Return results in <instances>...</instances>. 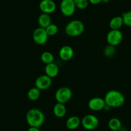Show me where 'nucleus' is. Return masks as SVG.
<instances>
[{
  "instance_id": "nucleus-10",
  "label": "nucleus",
  "mask_w": 131,
  "mask_h": 131,
  "mask_svg": "<svg viewBox=\"0 0 131 131\" xmlns=\"http://www.w3.org/2000/svg\"><path fill=\"white\" fill-rule=\"evenodd\" d=\"M52 84L51 78L48 75H42L39 76L35 81V85L40 90H45L50 88Z\"/></svg>"
},
{
  "instance_id": "nucleus-3",
  "label": "nucleus",
  "mask_w": 131,
  "mask_h": 131,
  "mask_svg": "<svg viewBox=\"0 0 131 131\" xmlns=\"http://www.w3.org/2000/svg\"><path fill=\"white\" fill-rule=\"evenodd\" d=\"M84 25L80 20H73L70 21L65 27L66 34L70 37H78L84 32Z\"/></svg>"
},
{
  "instance_id": "nucleus-13",
  "label": "nucleus",
  "mask_w": 131,
  "mask_h": 131,
  "mask_svg": "<svg viewBox=\"0 0 131 131\" xmlns=\"http://www.w3.org/2000/svg\"><path fill=\"white\" fill-rule=\"evenodd\" d=\"M59 67L57 64L54 63V62L50 64H46L45 66V73L51 79L56 77L59 74Z\"/></svg>"
},
{
  "instance_id": "nucleus-23",
  "label": "nucleus",
  "mask_w": 131,
  "mask_h": 131,
  "mask_svg": "<svg viewBox=\"0 0 131 131\" xmlns=\"http://www.w3.org/2000/svg\"><path fill=\"white\" fill-rule=\"evenodd\" d=\"M76 8L80 10H84L87 8L89 5L88 0H74Z\"/></svg>"
},
{
  "instance_id": "nucleus-9",
  "label": "nucleus",
  "mask_w": 131,
  "mask_h": 131,
  "mask_svg": "<svg viewBox=\"0 0 131 131\" xmlns=\"http://www.w3.org/2000/svg\"><path fill=\"white\" fill-rule=\"evenodd\" d=\"M106 107L104 98L100 97H94L88 102V107L93 111H99L104 109Z\"/></svg>"
},
{
  "instance_id": "nucleus-21",
  "label": "nucleus",
  "mask_w": 131,
  "mask_h": 131,
  "mask_svg": "<svg viewBox=\"0 0 131 131\" xmlns=\"http://www.w3.org/2000/svg\"><path fill=\"white\" fill-rule=\"evenodd\" d=\"M45 30H46L48 36H54L57 34L58 31H59V28L56 25L51 23L48 26H47Z\"/></svg>"
},
{
  "instance_id": "nucleus-4",
  "label": "nucleus",
  "mask_w": 131,
  "mask_h": 131,
  "mask_svg": "<svg viewBox=\"0 0 131 131\" xmlns=\"http://www.w3.org/2000/svg\"><path fill=\"white\" fill-rule=\"evenodd\" d=\"M72 91L68 87H62L57 90L55 94V100L57 102L65 104L72 98Z\"/></svg>"
},
{
  "instance_id": "nucleus-12",
  "label": "nucleus",
  "mask_w": 131,
  "mask_h": 131,
  "mask_svg": "<svg viewBox=\"0 0 131 131\" xmlns=\"http://www.w3.org/2000/svg\"><path fill=\"white\" fill-rule=\"evenodd\" d=\"M59 57L64 61H68L73 58L74 55V51L72 48L69 45H65L62 46L59 50Z\"/></svg>"
},
{
  "instance_id": "nucleus-18",
  "label": "nucleus",
  "mask_w": 131,
  "mask_h": 131,
  "mask_svg": "<svg viewBox=\"0 0 131 131\" xmlns=\"http://www.w3.org/2000/svg\"><path fill=\"white\" fill-rule=\"evenodd\" d=\"M109 128L112 131H119L122 128V122L118 118H112L109 119L108 123Z\"/></svg>"
},
{
  "instance_id": "nucleus-1",
  "label": "nucleus",
  "mask_w": 131,
  "mask_h": 131,
  "mask_svg": "<svg viewBox=\"0 0 131 131\" xmlns=\"http://www.w3.org/2000/svg\"><path fill=\"white\" fill-rule=\"evenodd\" d=\"M106 106L109 107L116 108L124 104L125 98L120 91L117 90H110L105 94L104 97Z\"/></svg>"
},
{
  "instance_id": "nucleus-17",
  "label": "nucleus",
  "mask_w": 131,
  "mask_h": 131,
  "mask_svg": "<svg viewBox=\"0 0 131 131\" xmlns=\"http://www.w3.org/2000/svg\"><path fill=\"white\" fill-rule=\"evenodd\" d=\"M123 25V21L122 16H115L109 22V27L111 30H119Z\"/></svg>"
},
{
  "instance_id": "nucleus-20",
  "label": "nucleus",
  "mask_w": 131,
  "mask_h": 131,
  "mask_svg": "<svg viewBox=\"0 0 131 131\" xmlns=\"http://www.w3.org/2000/svg\"><path fill=\"white\" fill-rule=\"evenodd\" d=\"M41 59L45 64H48L54 62V56L50 51H45L41 54Z\"/></svg>"
},
{
  "instance_id": "nucleus-25",
  "label": "nucleus",
  "mask_w": 131,
  "mask_h": 131,
  "mask_svg": "<svg viewBox=\"0 0 131 131\" xmlns=\"http://www.w3.org/2000/svg\"><path fill=\"white\" fill-rule=\"evenodd\" d=\"M88 1H89V3H90L91 4L93 5H96L100 4V3H102L103 0H88Z\"/></svg>"
},
{
  "instance_id": "nucleus-22",
  "label": "nucleus",
  "mask_w": 131,
  "mask_h": 131,
  "mask_svg": "<svg viewBox=\"0 0 131 131\" xmlns=\"http://www.w3.org/2000/svg\"><path fill=\"white\" fill-rule=\"evenodd\" d=\"M123 21V25L131 27V10L124 12L122 16Z\"/></svg>"
},
{
  "instance_id": "nucleus-7",
  "label": "nucleus",
  "mask_w": 131,
  "mask_h": 131,
  "mask_svg": "<svg viewBox=\"0 0 131 131\" xmlns=\"http://www.w3.org/2000/svg\"><path fill=\"white\" fill-rule=\"evenodd\" d=\"M123 34L119 30H111L107 35V41L109 45L116 46L122 42Z\"/></svg>"
},
{
  "instance_id": "nucleus-16",
  "label": "nucleus",
  "mask_w": 131,
  "mask_h": 131,
  "mask_svg": "<svg viewBox=\"0 0 131 131\" xmlns=\"http://www.w3.org/2000/svg\"><path fill=\"white\" fill-rule=\"evenodd\" d=\"M37 22L38 25H39V27L46 28L50 24H51V17L50 14L42 13L39 16Z\"/></svg>"
},
{
  "instance_id": "nucleus-8",
  "label": "nucleus",
  "mask_w": 131,
  "mask_h": 131,
  "mask_svg": "<svg viewBox=\"0 0 131 131\" xmlns=\"http://www.w3.org/2000/svg\"><path fill=\"white\" fill-rule=\"evenodd\" d=\"M48 37L45 28L41 27L36 28L32 34L33 40L39 45H43L46 44L48 39Z\"/></svg>"
},
{
  "instance_id": "nucleus-15",
  "label": "nucleus",
  "mask_w": 131,
  "mask_h": 131,
  "mask_svg": "<svg viewBox=\"0 0 131 131\" xmlns=\"http://www.w3.org/2000/svg\"><path fill=\"white\" fill-rule=\"evenodd\" d=\"M66 107H65V104H61V103L57 102L55 104L53 109L54 115L57 118H63L66 114Z\"/></svg>"
},
{
  "instance_id": "nucleus-11",
  "label": "nucleus",
  "mask_w": 131,
  "mask_h": 131,
  "mask_svg": "<svg viewBox=\"0 0 131 131\" xmlns=\"http://www.w3.org/2000/svg\"><path fill=\"white\" fill-rule=\"evenodd\" d=\"M56 8V4L53 0H42L39 3V8L42 13L50 14L55 12Z\"/></svg>"
},
{
  "instance_id": "nucleus-14",
  "label": "nucleus",
  "mask_w": 131,
  "mask_h": 131,
  "mask_svg": "<svg viewBox=\"0 0 131 131\" xmlns=\"http://www.w3.org/2000/svg\"><path fill=\"white\" fill-rule=\"evenodd\" d=\"M80 123H81V120L80 118L77 116H73L70 117L66 120V125L68 129L75 130L80 126Z\"/></svg>"
},
{
  "instance_id": "nucleus-27",
  "label": "nucleus",
  "mask_w": 131,
  "mask_h": 131,
  "mask_svg": "<svg viewBox=\"0 0 131 131\" xmlns=\"http://www.w3.org/2000/svg\"><path fill=\"white\" fill-rule=\"evenodd\" d=\"M111 131H112V130H111ZM119 131H120V130H119Z\"/></svg>"
},
{
  "instance_id": "nucleus-24",
  "label": "nucleus",
  "mask_w": 131,
  "mask_h": 131,
  "mask_svg": "<svg viewBox=\"0 0 131 131\" xmlns=\"http://www.w3.org/2000/svg\"><path fill=\"white\" fill-rule=\"evenodd\" d=\"M116 52V49L115 46H111V45H108L105 48L104 50V55L107 57H112L114 56Z\"/></svg>"
},
{
  "instance_id": "nucleus-5",
  "label": "nucleus",
  "mask_w": 131,
  "mask_h": 131,
  "mask_svg": "<svg viewBox=\"0 0 131 131\" xmlns=\"http://www.w3.org/2000/svg\"><path fill=\"white\" fill-rule=\"evenodd\" d=\"M81 124L85 129L93 130L98 127L99 120L96 116L93 114H88L83 117L81 120Z\"/></svg>"
},
{
  "instance_id": "nucleus-19",
  "label": "nucleus",
  "mask_w": 131,
  "mask_h": 131,
  "mask_svg": "<svg viewBox=\"0 0 131 131\" xmlns=\"http://www.w3.org/2000/svg\"><path fill=\"white\" fill-rule=\"evenodd\" d=\"M40 96H41V90L36 87L29 89L27 93L28 98L31 101H36L38 100Z\"/></svg>"
},
{
  "instance_id": "nucleus-2",
  "label": "nucleus",
  "mask_w": 131,
  "mask_h": 131,
  "mask_svg": "<svg viewBox=\"0 0 131 131\" xmlns=\"http://www.w3.org/2000/svg\"><path fill=\"white\" fill-rule=\"evenodd\" d=\"M26 122L30 127L39 128L45 122L44 113L38 109H31L27 112L26 116Z\"/></svg>"
},
{
  "instance_id": "nucleus-6",
  "label": "nucleus",
  "mask_w": 131,
  "mask_h": 131,
  "mask_svg": "<svg viewBox=\"0 0 131 131\" xmlns=\"http://www.w3.org/2000/svg\"><path fill=\"white\" fill-rule=\"evenodd\" d=\"M62 14L66 17L73 16L76 10V6L74 0H62L60 4Z\"/></svg>"
},
{
  "instance_id": "nucleus-26",
  "label": "nucleus",
  "mask_w": 131,
  "mask_h": 131,
  "mask_svg": "<svg viewBox=\"0 0 131 131\" xmlns=\"http://www.w3.org/2000/svg\"><path fill=\"white\" fill-rule=\"evenodd\" d=\"M28 131H41L39 130V128L38 127H30V128H28Z\"/></svg>"
}]
</instances>
